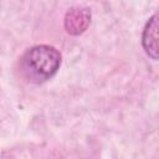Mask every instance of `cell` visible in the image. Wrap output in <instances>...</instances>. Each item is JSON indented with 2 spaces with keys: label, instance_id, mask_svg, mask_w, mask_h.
Returning a JSON list of instances; mask_svg holds the SVG:
<instances>
[{
  "label": "cell",
  "instance_id": "obj_1",
  "mask_svg": "<svg viewBox=\"0 0 159 159\" xmlns=\"http://www.w3.org/2000/svg\"><path fill=\"white\" fill-rule=\"evenodd\" d=\"M61 53L52 46L37 45L27 50L20 62L24 77L34 83L50 80L60 68Z\"/></svg>",
  "mask_w": 159,
  "mask_h": 159
},
{
  "label": "cell",
  "instance_id": "obj_2",
  "mask_svg": "<svg viewBox=\"0 0 159 159\" xmlns=\"http://www.w3.org/2000/svg\"><path fill=\"white\" fill-rule=\"evenodd\" d=\"M89 19H91V12L88 11V9L73 7L66 14L65 27L67 32L72 35L82 34L87 29L89 24Z\"/></svg>",
  "mask_w": 159,
  "mask_h": 159
},
{
  "label": "cell",
  "instance_id": "obj_3",
  "mask_svg": "<svg viewBox=\"0 0 159 159\" xmlns=\"http://www.w3.org/2000/svg\"><path fill=\"white\" fill-rule=\"evenodd\" d=\"M158 29H159L158 14H154L147 22L142 36L143 47L147 55L153 60L158 58Z\"/></svg>",
  "mask_w": 159,
  "mask_h": 159
}]
</instances>
